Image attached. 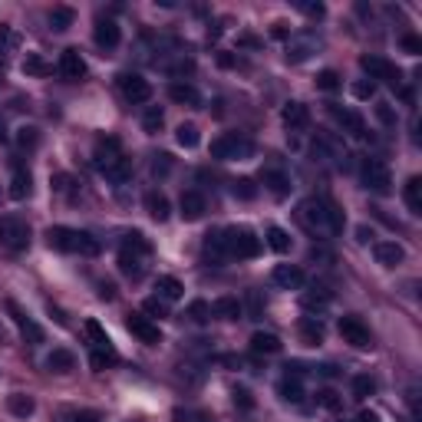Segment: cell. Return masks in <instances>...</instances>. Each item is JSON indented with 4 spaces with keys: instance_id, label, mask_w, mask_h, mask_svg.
Returning a JSON list of instances; mask_svg holds the SVG:
<instances>
[{
    "instance_id": "cell-47",
    "label": "cell",
    "mask_w": 422,
    "mask_h": 422,
    "mask_svg": "<svg viewBox=\"0 0 422 422\" xmlns=\"http://www.w3.org/2000/svg\"><path fill=\"white\" fill-rule=\"evenodd\" d=\"M17 46V33L10 27H0V56H7Z\"/></svg>"
},
{
    "instance_id": "cell-37",
    "label": "cell",
    "mask_w": 422,
    "mask_h": 422,
    "mask_svg": "<svg viewBox=\"0 0 422 422\" xmlns=\"http://www.w3.org/2000/svg\"><path fill=\"white\" fill-rule=\"evenodd\" d=\"M162 123H165V112L159 109V106H149L146 116H142V129H146V132H159Z\"/></svg>"
},
{
    "instance_id": "cell-18",
    "label": "cell",
    "mask_w": 422,
    "mask_h": 422,
    "mask_svg": "<svg viewBox=\"0 0 422 422\" xmlns=\"http://www.w3.org/2000/svg\"><path fill=\"white\" fill-rule=\"evenodd\" d=\"M119 40H123V33H119V24H116V20H99V24H96V43H99V46L112 50V46H119Z\"/></svg>"
},
{
    "instance_id": "cell-17",
    "label": "cell",
    "mask_w": 422,
    "mask_h": 422,
    "mask_svg": "<svg viewBox=\"0 0 422 422\" xmlns=\"http://www.w3.org/2000/svg\"><path fill=\"white\" fill-rule=\"evenodd\" d=\"M373 254H376V261H380L383 267H396V264H403V258H406V251L396 245V241H376Z\"/></svg>"
},
{
    "instance_id": "cell-14",
    "label": "cell",
    "mask_w": 422,
    "mask_h": 422,
    "mask_svg": "<svg viewBox=\"0 0 422 422\" xmlns=\"http://www.w3.org/2000/svg\"><path fill=\"white\" fill-rule=\"evenodd\" d=\"M60 73H63V80H82L86 76V60L80 56V50H63Z\"/></svg>"
},
{
    "instance_id": "cell-49",
    "label": "cell",
    "mask_w": 422,
    "mask_h": 422,
    "mask_svg": "<svg viewBox=\"0 0 422 422\" xmlns=\"http://www.w3.org/2000/svg\"><path fill=\"white\" fill-rule=\"evenodd\" d=\"M168 168H172V155H159L155 165H152V172H155V175H168Z\"/></svg>"
},
{
    "instance_id": "cell-9",
    "label": "cell",
    "mask_w": 422,
    "mask_h": 422,
    "mask_svg": "<svg viewBox=\"0 0 422 422\" xmlns=\"http://www.w3.org/2000/svg\"><path fill=\"white\" fill-rule=\"evenodd\" d=\"M360 67L369 73V80H386V82H393V86L399 82V69L389 60H383V56H363Z\"/></svg>"
},
{
    "instance_id": "cell-35",
    "label": "cell",
    "mask_w": 422,
    "mask_h": 422,
    "mask_svg": "<svg viewBox=\"0 0 422 422\" xmlns=\"http://www.w3.org/2000/svg\"><path fill=\"white\" fill-rule=\"evenodd\" d=\"M330 300H333V297H330L327 287H310V290L304 294V307H310V310L317 307V310H320V307H327Z\"/></svg>"
},
{
    "instance_id": "cell-58",
    "label": "cell",
    "mask_w": 422,
    "mask_h": 422,
    "mask_svg": "<svg viewBox=\"0 0 422 422\" xmlns=\"http://www.w3.org/2000/svg\"><path fill=\"white\" fill-rule=\"evenodd\" d=\"M356 422H380V416H376V412H360Z\"/></svg>"
},
{
    "instance_id": "cell-34",
    "label": "cell",
    "mask_w": 422,
    "mask_h": 422,
    "mask_svg": "<svg viewBox=\"0 0 422 422\" xmlns=\"http://www.w3.org/2000/svg\"><path fill=\"white\" fill-rule=\"evenodd\" d=\"M175 139H178V146H185V149H195L198 142H202V136H198V125H191V123H182L175 129Z\"/></svg>"
},
{
    "instance_id": "cell-51",
    "label": "cell",
    "mask_w": 422,
    "mask_h": 422,
    "mask_svg": "<svg viewBox=\"0 0 422 422\" xmlns=\"http://www.w3.org/2000/svg\"><path fill=\"white\" fill-rule=\"evenodd\" d=\"M403 50L406 53H422V40L419 37H403Z\"/></svg>"
},
{
    "instance_id": "cell-27",
    "label": "cell",
    "mask_w": 422,
    "mask_h": 422,
    "mask_svg": "<svg viewBox=\"0 0 422 422\" xmlns=\"http://www.w3.org/2000/svg\"><path fill=\"white\" fill-rule=\"evenodd\" d=\"M46 367L53 369V373H69V369L76 367V356L69 353V350H53V353L46 356Z\"/></svg>"
},
{
    "instance_id": "cell-8",
    "label": "cell",
    "mask_w": 422,
    "mask_h": 422,
    "mask_svg": "<svg viewBox=\"0 0 422 422\" xmlns=\"http://www.w3.org/2000/svg\"><path fill=\"white\" fill-rule=\"evenodd\" d=\"M119 89H123V96L129 99V103H149V96H152L149 80H142V76H136V73L119 76Z\"/></svg>"
},
{
    "instance_id": "cell-54",
    "label": "cell",
    "mask_w": 422,
    "mask_h": 422,
    "mask_svg": "<svg viewBox=\"0 0 422 422\" xmlns=\"http://www.w3.org/2000/svg\"><path fill=\"white\" fill-rule=\"evenodd\" d=\"M300 10L310 14V17H324V7H320V3H300Z\"/></svg>"
},
{
    "instance_id": "cell-16",
    "label": "cell",
    "mask_w": 422,
    "mask_h": 422,
    "mask_svg": "<svg viewBox=\"0 0 422 422\" xmlns=\"http://www.w3.org/2000/svg\"><path fill=\"white\" fill-rule=\"evenodd\" d=\"M182 294H185V287H182V281H178V277H172V274H162V277L155 281V297L165 300V304H175V300H182Z\"/></svg>"
},
{
    "instance_id": "cell-19",
    "label": "cell",
    "mask_w": 422,
    "mask_h": 422,
    "mask_svg": "<svg viewBox=\"0 0 422 422\" xmlns=\"http://www.w3.org/2000/svg\"><path fill=\"white\" fill-rule=\"evenodd\" d=\"M168 96H172V103H178V106H198L202 103V96H198V89L191 82H172Z\"/></svg>"
},
{
    "instance_id": "cell-25",
    "label": "cell",
    "mask_w": 422,
    "mask_h": 422,
    "mask_svg": "<svg viewBox=\"0 0 422 422\" xmlns=\"http://www.w3.org/2000/svg\"><path fill=\"white\" fill-rule=\"evenodd\" d=\"M211 313H218V317H225V320H238L241 313H245V307H241V300L238 297H221L215 307H211Z\"/></svg>"
},
{
    "instance_id": "cell-44",
    "label": "cell",
    "mask_w": 422,
    "mask_h": 422,
    "mask_svg": "<svg viewBox=\"0 0 422 422\" xmlns=\"http://www.w3.org/2000/svg\"><path fill=\"white\" fill-rule=\"evenodd\" d=\"M231 191H234V198H245V202H251V198L258 195V188H254V182H251V178H241V182H234Z\"/></svg>"
},
{
    "instance_id": "cell-33",
    "label": "cell",
    "mask_w": 422,
    "mask_h": 422,
    "mask_svg": "<svg viewBox=\"0 0 422 422\" xmlns=\"http://www.w3.org/2000/svg\"><path fill=\"white\" fill-rule=\"evenodd\" d=\"M119 271H123L125 277L139 281V277H142V258H139V254H129V251H123V254H119Z\"/></svg>"
},
{
    "instance_id": "cell-59",
    "label": "cell",
    "mask_w": 422,
    "mask_h": 422,
    "mask_svg": "<svg viewBox=\"0 0 422 422\" xmlns=\"http://www.w3.org/2000/svg\"><path fill=\"white\" fill-rule=\"evenodd\" d=\"M0 142H7V125L0 123Z\"/></svg>"
},
{
    "instance_id": "cell-43",
    "label": "cell",
    "mask_w": 422,
    "mask_h": 422,
    "mask_svg": "<svg viewBox=\"0 0 422 422\" xmlns=\"http://www.w3.org/2000/svg\"><path fill=\"white\" fill-rule=\"evenodd\" d=\"M119 356H116V350H93V356H89V363H93L96 369H106V367H112Z\"/></svg>"
},
{
    "instance_id": "cell-20",
    "label": "cell",
    "mask_w": 422,
    "mask_h": 422,
    "mask_svg": "<svg viewBox=\"0 0 422 422\" xmlns=\"http://www.w3.org/2000/svg\"><path fill=\"white\" fill-rule=\"evenodd\" d=\"M7 310H10V317H14V324L20 327V333H24V337H30L33 343H40V340H43V330L37 327L33 320H30L27 313H20V310H17V304H7Z\"/></svg>"
},
{
    "instance_id": "cell-31",
    "label": "cell",
    "mask_w": 422,
    "mask_h": 422,
    "mask_svg": "<svg viewBox=\"0 0 422 422\" xmlns=\"http://www.w3.org/2000/svg\"><path fill=\"white\" fill-rule=\"evenodd\" d=\"M277 389H281V396H284L287 403H304V386H300V376H284Z\"/></svg>"
},
{
    "instance_id": "cell-29",
    "label": "cell",
    "mask_w": 422,
    "mask_h": 422,
    "mask_svg": "<svg viewBox=\"0 0 422 422\" xmlns=\"http://www.w3.org/2000/svg\"><path fill=\"white\" fill-rule=\"evenodd\" d=\"M7 409L14 412V416H20V419H27V416H33V399L24 393H14V396H7Z\"/></svg>"
},
{
    "instance_id": "cell-50",
    "label": "cell",
    "mask_w": 422,
    "mask_h": 422,
    "mask_svg": "<svg viewBox=\"0 0 422 422\" xmlns=\"http://www.w3.org/2000/svg\"><path fill=\"white\" fill-rule=\"evenodd\" d=\"M175 419H188V422H208V416L204 412H188V409H178Z\"/></svg>"
},
{
    "instance_id": "cell-30",
    "label": "cell",
    "mask_w": 422,
    "mask_h": 422,
    "mask_svg": "<svg viewBox=\"0 0 422 422\" xmlns=\"http://www.w3.org/2000/svg\"><path fill=\"white\" fill-rule=\"evenodd\" d=\"M264 185H267L277 198H284L287 191H290V178H287L284 172H274V168H267V172H264Z\"/></svg>"
},
{
    "instance_id": "cell-56",
    "label": "cell",
    "mask_w": 422,
    "mask_h": 422,
    "mask_svg": "<svg viewBox=\"0 0 422 422\" xmlns=\"http://www.w3.org/2000/svg\"><path fill=\"white\" fill-rule=\"evenodd\" d=\"M234 403H241V406H245V409H251V406H254V403H251V396H247L245 389H238V393H234Z\"/></svg>"
},
{
    "instance_id": "cell-26",
    "label": "cell",
    "mask_w": 422,
    "mask_h": 422,
    "mask_svg": "<svg viewBox=\"0 0 422 422\" xmlns=\"http://www.w3.org/2000/svg\"><path fill=\"white\" fill-rule=\"evenodd\" d=\"M30 195V172H24L20 165L14 168V175H10V198H27Z\"/></svg>"
},
{
    "instance_id": "cell-40",
    "label": "cell",
    "mask_w": 422,
    "mask_h": 422,
    "mask_svg": "<svg viewBox=\"0 0 422 422\" xmlns=\"http://www.w3.org/2000/svg\"><path fill=\"white\" fill-rule=\"evenodd\" d=\"M317 86H320L324 93H333V89H340V73H337V69H324V73L317 76Z\"/></svg>"
},
{
    "instance_id": "cell-24",
    "label": "cell",
    "mask_w": 422,
    "mask_h": 422,
    "mask_svg": "<svg viewBox=\"0 0 422 422\" xmlns=\"http://www.w3.org/2000/svg\"><path fill=\"white\" fill-rule=\"evenodd\" d=\"M403 198H406V204H409V211H412V215H422V178L419 175H412L406 182Z\"/></svg>"
},
{
    "instance_id": "cell-38",
    "label": "cell",
    "mask_w": 422,
    "mask_h": 422,
    "mask_svg": "<svg viewBox=\"0 0 422 422\" xmlns=\"http://www.w3.org/2000/svg\"><path fill=\"white\" fill-rule=\"evenodd\" d=\"M73 10L69 7H53V14H50V27L53 30H67V27H73Z\"/></svg>"
},
{
    "instance_id": "cell-55",
    "label": "cell",
    "mask_w": 422,
    "mask_h": 422,
    "mask_svg": "<svg viewBox=\"0 0 422 422\" xmlns=\"http://www.w3.org/2000/svg\"><path fill=\"white\" fill-rule=\"evenodd\" d=\"M69 422H99V419H96V412H76V416H69Z\"/></svg>"
},
{
    "instance_id": "cell-32",
    "label": "cell",
    "mask_w": 422,
    "mask_h": 422,
    "mask_svg": "<svg viewBox=\"0 0 422 422\" xmlns=\"http://www.w3.org/2000/svg\"><path fill=\"white\" fill-rule=\"evenodd\" d=\"M267 247L277 251V254H287V251H290V234H287L284 228H277V225L267 228Z\"/></svg>"
},
{
    "instance_id": "cell-1",
    "label": "cell",
    "mask_w": 422,
    "mask_h": 422,
    "mask_svg": "<svg viewBox=\"0 0 422 422\" xmlns=\"http://www.w3.org/2000/svg\"><path fill=\"white\" fill-rule=\"evenodd\" d=\"M300 225L307 228L310 234H337L343 231V211L327 198H307V202L297 208Z\"/></svg>"
},
{
    "instance_id": "cell-39",
    "label": "cell",
    "mask_w": 422,
    "mask_h": 422,
    "mask_svg": "<svg viewBox=\"0 0 422 422\" xmlns=\"http://www.w3.org/2000/svg\"><path fill=\"white\" fill-rule=\"evenodd\" d=\"M123 251H129V254H139V258H146L149 254V241L142 238V234H129L123 241Z\"/></svg>"
},
{
    "instance_id": "cell-7",
    "label": "cell",
    "mask_w": 422,
    "mask_h": 422,
    "mask_svg": "<svg viewBox=\"0 0 422 422\" xmlns=\"http://www.w3.org/2000/svg\"><path fill=\"white\" fill-rule=\"evenodd\" d=\"M340 337L346 343H353L356 350H369V346H373L369 330L363 327V320H356V317H343L340 320Z\"/></svg>"
},
{
    "instance_id": "cell-57",
    "label": "cell",
    "mask_w": 422,
    "mask_h": 422,
    "mask_svg": "<svg viewBox=\"0 0 422 422\" xmlns=\"http://www.w3.org/2000/svg\"><path fill=\"white\" fill-rule=\"evenodd\" d=\"M376 116H380L383 123H393V109L389 106H376Z\"/></svg>"
},
{
    "instance_id": "cell-48",
    "label": "cell",
    "mask_w": 422,
    "mask_h": 422,
    "mask_svg": "<svg viewBox=\"0 0 422 422\" xmlns=\"http://www.w3.org/2000/svg\"><path fill=\"white\" fill-rule=\"evenodd\" d=\"M142 310L146 313H152V317H159L162 320L165 313H168V307H165V300H159V297H149L146 304H142Z\"/></svg>"
},
{
    "instance_id": "cell-10",
    "label": "cell",
    "mask_w": 422,
    "mask_h": 422,
    "mask_svg": "<svg viewBox=\"0 0 422 422\" xmlns=\"http://www.w3.org/2000/svg\"><path fill=\"white\" fill-rule=\"evenodd\" d=\"M178 211H182V218H185V221H198L204 211H208L204 195H202V191H182V198H178Z\"/></svg>"
},
{
    "instance_id": "cell-6",
    "label": "cell",
    "mask_w": 422,
    "mask_h": 422,
    "mask_svg": "<svg viewBox=\"0 0 422 422\" xmlns=\"http://www.w3.org/2000/svg\"><path fill=\"white\" fill-rule=\"evenodd\" d=\"M363 182H367L369 191H380V195H386L393 188V175H389V168L380 159H367L363 162Z\"/></svg>"
},
{
    "instance_id": "cell-13",
    "label": "cell",
    "mask_w": 422,
    "mask_h": 422,
    "mask_svg": "<svg viewBox=\"0 0 422 422\" xmlns=\"http://www.w3.org/2000/svg\"><path fill=\"white\" fill-rule=\"evenodd\" d=\"M281 119L290 132H300V129H307L310 125V109L304 106V103H287L284 112H281Z\"/></svg>"
},
{
    "instance_id": "cell-12",
    "label": "cell",
    "mask_w": 422,
    "mask_h": 422,
    "mask_svg": "<svg viewBox=\"0 0 422 422\" xmlns=\"http://www.w3.org/2000/svg\"><path fill=\"white\" fill-rule=\"evenodd\" d=\"M125 324H129V330H132V337H139V340L142 343H159L162 340V333H159V327H155V324H152L149 317H139V313H132V317H129V320H125Z\"/></svg>"
},
{
    "instance_id": "cell-4",
    "label": "cell",
    "mask_w": 422,
    "mask_h": 422,
    "mask_svg": "<svg viewBox=\"0 0 422 422\" xmlns=\"http://www.w3.org/2000/svg\"><path fill=\"white\" fill-rule=\"evenodd\" d=\"M251 155H254L251 139L238 136V132L218 136L211 142V159H218V162H241V159H251Z\"/></svg>"
},
{
    "instance_id": "cell-28",
    "label": "cell",
    "mask_w": 422,
    "mask_h": 422,
    "mask_svg": "<svg viewBox=\"0 0 422 422\" xmlns=\"http://www.w3.org/2000/svg\"><path fill=\"white\" fill-rule=\"evenodd\" d=\"M86 337H89V343H93V350H112L109 333L99 327L96 320H86Z\"/></svg>"
},
{
    "instance_id": "cell-2",
    "label": "cell",
    "mask_w": 422,
    "mask_h": 422,
    "mask_svg": "<svg viewBox=\"0 0 422 422\" xmlns=\"http://www.w3.org/2000/svg\"><path fill=\"white\" fill-rule=\"evenodd\" d=\"M96 168L109 182H125L132 175V165L119 149V139H99L96 142Z\"/></svg>"
},
{
    "instance_id": "cell-22",
    "label": "cell",
    "mask_w": 422,
    "mask_h": 422,
    "mask_svg": "<svg viewBox=\"0 0 422 422\" xmlns=\"http://www.w3.org/2000/svg\"><path fill=\"white\" fill-rule=\"evenodd\" d=\"M146 211H149L155 221H165L172 215V204H168V198H165L162 191H149V195H146Z\"/></svg>"
},
{
    "instance_id": "cell-5",
    "label": "cell",
    "mask_w": 422,
    "mask_h": 422,
    "mask_svg": "<svg viewBox=\"0 0 422 422\" xmlns=\"http://www.w3.org/2000/svg\"><path fill=\"white\" fill-rule=\"evenodd\" d=\"M0 245L7 251H24L30 245V228L20 218H0Z\"/></svg>"
},
{
    "instance_id": "cell-23",
    "label": "cell",
    "mask_w": 422,
    "mask_h": 422,
    "mask_svg": "<svg viewBox=\"0 0 422 422\" xmlns=\"http://www.w3.org/2000/svg\"><path fill=\"white\" fill-rule=\"evenodd\" d=\"M251 353H264V356L281 353V340H277L274 333H264V330H258V333L251 337Z\"/></svg>"
},
{
    "instance_id": "cell-21",
    "label": "cell",
    "mask_w": 422,
    "mask_h": 422,
    "mask_svg": "<svg viewBox=\"0 0 422 422\" xmlns=\"http://www.w3.org/2000/svg\"><path fill=\"white\" fill-rule=\"evenodd\" d=\"M300 340L317 346V343H324V320L320 317H304L300 320Z\"/></svg>"
},
{
    "instance_id": "cell-36",
    "label": "cell",
    "mask_w": 422,
    "mask_h": 422,
    "mask_svg": "<svg viewBox=\"0 0 422 422\" xmlns=\"http://www.w3.org/2000/svg\"><path fill=\"white\" fill-rule=\"evenodd\" d=\"M313 50H317V43H313V40H297V43H290V46H287V60L300 63V60H307Z\"/></svg>"
},
{
    "instance_id": "cell-11",
    "label": "cell",
    "mask_w": 422,
    "mask_h": 422,
    "mask_svg": "<svg viewBox=\"0 0 422 422\" xmlns=\"http://www.w3.org/2000/svg\"><path fill=\"white\" fill-rule=\"evenodd\" d=\"M271 277H274V284L284 287V290H300L304 287V271H300L297 264H277Z\"/></svg>"
},
{
    "instance_id": "cell-53",
    "label": "cell",
    "mask_w": 422,
    "mask_h": 422,
    "mask_svg": "<svg viewBox=\"0 0 422 422\" xmlns=\"http://www.w3.org/2000/svg\"><path fill=\"white\" fill-rule=\"evenodd\" d=\"M37 142V129H20V146H33Z\"/></svg>"
},
{
    "instance_id": "cell-15",
    "label": "cell",
    "mask_w": 422,
    "mask_h": 422,
    "mask_svg": "<svg viewBox=\"0 0 422 422\" xmlns=\"http://www.w3.org/2000/svg\"><path fill=\"white\" fill-rule=\"evenodd\" d=\"M330 116H333V119H337V123L343 125V129H346V132H350V136H367V123H363V119H360V116H356L353 109H340V106H330Z\"/></svg>"
},
{
    "instance_id": "cell-52",
    "label": "cell",
    "mask_w": 422,
    "mask_h": 422,
    "mask_svg": "<svg viewBox=\"0 0 422 422\" xmlns=\"http://www.w3.org/2000/svg\"><path fill=\"white\" fill-rule=\"evenodd\" d=\"M353 96H356V99H369V96H373V82H356Z\"/></svg>"
},
{
    "instance_id": "cell-46",
    "label": "cell",
    "mask_w": 422,
    "mask_h": 422,
    "mask_svg": "<svg viewBox=\"0 0 422 422\" xmlns=\"http://www.w3.org/2000/svg\"><path fill=\"white\" fill-rule=\"evenodd\" d=\"M317 403H320L324 409H330V412H337V409L343 406V399L333 393V389H324V393H317Z\"/></svg>"
},
{
    "instance_id": "cell-42",
    "label": "cell",
    "mask_w": 422,
    "mask_h": 422,
    "mask_svg": "<svg viewBox=\"0 0 422 422\" xmlns=\"http://www.w3.org/2000/svg\"><path fill=\"white\" fill-rule=\"evenodd\" d=\"M376 393V383L369 380V376H356L353 380V399H367V396Z\"/></svg>"
},
{
    "instance_id": "cell-41",
    "label": "cell",
    "mask_w": 422,
    "mask_h": 422,
    "mask_svg": "<svg viewBox=\"0 0 422 422\" xmlns=\"http://www.w3.org/2000/svg\"><path fill=\"white\" fill-rule=\"evenodd\" d=\"M24 73H30V76H46L50 67H46L37 53H27V60H24Z\"/></svg>"
},
{
    "instance_id": "cell-3",
    "label": "cell",
    "mask_w": 422,
    "mask_h": 422,
    "mask_svg": "<svg viewBox=\"0 0 422 422\" xmlns=\"http://www.w3.org/2000/svg\"><path fill=\"white\" fill-rule=\"evenodd\" d=\"M46 241H50V247L67 251V254H86V258L99 254V241H96L93 234L76 231V228H50Z\"/></svg>"
},
{
    "instance_id": "cell-45",
    "label": "cell",
    "mask_w": 422,
    "mask_h": 422,
    "mask_svg": "<svg viewBox=\"0 0 422 422\" xmlns=\"http://www.w3.org/2000/svg\"><path fill=\"white\" fill-rule=\"evenodd\" d=\"M188 317L195 320V324H204L208 317H211V304H204V300H195L188 307Z\"/></svg>"
}]
</instances>
